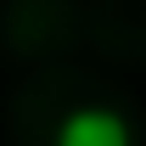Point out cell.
<instances>
[{
  "instance_id": "6da1fadb",
  "label": "cell",
  "mask_w": 146,
  "mask_h": 146,
  "mask_svg": "<svg viewBox=\"0 0 146 146\" xmlns=\"http://www.w3.org/2000/svg\"><path fill=\"white\" fill-rule=\"evenodd\" d=\"M56 146H135V129L112 107H73L56 124Z\"/></svg>"
}]
</instances>
